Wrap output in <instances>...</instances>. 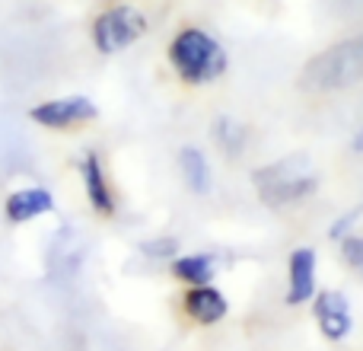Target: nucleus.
Returning <instances> with one entry per match:
<instances>
[{"label": "nucleus", "instance_id": "obj_1", "mask_svg": "<svg viewBox=\"0 0 363 351\" xmlns=\"http://www.w3.org/2000/svg\"><path fill=\"white\" fill-rule=\"evenodd\" d=\"M166 55H169V64L179 74V80L188 83V87H204V83L220 80L226 74V68H230V55L220 45V38H213L201 26L179 29L172 36Z\"/></svg>", "mask_w": 363, "mask_h": 351}, {"label": "nucleus", "instance_id": "obj_2", "mask_svg": "<svg viewBox=\"0 0 363 351\" xmlns=\"http://www.w3.org/2000/svg\"><path fill=\"white\" fill-rule=\"evenodd\" d=\"M252 182H255L258 198L271 207L296 205V201L309 198L319 188V176L313 173V166H309V160L303 153L262 166V170L252 173Z\"/></svg>", "mask_w": 363, "mask_h": 351}, {"label": "nucleus", "instance_id": "obj_3", "mask_svg": "<svg viewBox=\"0 0 363 351\" xmlns=\"http://www.w3.org/2000/svg\"><path fill=\"white\" fill-rule=\"evenodd\" d=\"M360 80H363V36L325 48L303 70V87L319 90V93L354 87Z\"/></svg>", "mask_w": 363, "mask_h": 351}, {"label": "nucleus", "instance_id": "obj_4", "mask_svg": "<svg viewBox=\"0 0 363 351\" xmlns=\"http://www.w3.org/2000/svg\"><path fill=\"white\" fill-rule=\"evenodd\" d=\"M147 32V16L131 4H115L93 19V45L99 55H118Z\"/></svg>", "mask_w": 363, "mask_h": 351}, {"label": "nucleus", "instance_id": "obj_5", "mask_svg": "<svg viewBox=\"0 0 363 351\" xmlns=\"http://www.w3.org/2000/svg\"><path fill=\"white\" fill-rule=\"evenodd\" d=\"M99 115L96 102L89 96H61V99H48V102H38L32 106L29 119L42 128H74L83 125V122H93Z\"/></svg>", "mask_w": 363, "mask_h": 351}, {"label": "nucleus", "instance_id": "obj_6", "mask_svg": "<svg viewBox=\"0 0 363 351\" xmlns=\"http://www.w3.org/2000/svg\"><path fill=\"white\" fill-rule=\"evenodd\" d=\"M313 316L319 323V333L328 342H345L354 329V316H351V303L345 294L338 291H322L313 301Z\"/></svg>", "mask_w": 363, "mask_h": 351}, {"label": "nucleus", "instance_id": "obj_7", "mask_svg": "<svg viewBox=\"0 0 363 351\" xmlns=\"http://www.w3.org/2000/svg\"><path fill=\"white\" fill-rule=\"evenodd\" d=\"M315 297V249L300 246L287 259V303L300 307Z\"/></svg>", "mask_w": 363, "mask_h": 351}, {"label": "nucleus", "instance_id": "obj_8", "mask_svg": "<svg viewBox=\"0 0 363 351\" xmlns=\"http://www.w3.org/2000/svg\"><path fill=\"white\" fill-rule=\"evenodd\" d=\"M182 307H185L188 320H194L198 326H213L230 313V303H226L223 291L213 288V284H194L185 291L182 297Z\"/></svg>", "mask_w": 363, "mask_h": 351}, {"label": "nucleus", "instance_id": "obj_9", "mask_svg": "<svg viewBox=\"0 0 363 351\" xmlns=\"http://www.w3.org/2000/svg\"><path fill=\"white\" fill-rule=\"evenodd\" d=\"M83 170V185H86V198L93 205V211H99L102 217H112L115 214V195H112V185L106 179V170H102V160L99 153L89 151L80 163Z\"/></svg>", "mask_w": 363, "mask_h": 351}, {"label": "nucleus", "instance_id": "obj_10", "mask_svg": "<svg viewBox=\"0 0 363 351\" xmlns=\"http://www.w3.org/2000/svg\"><path fill=\"white\" fill-rule=\"evenodd\" d=\"M4 211L10 224H26L32 217H42V214L55 211V195L48 188H19V192H13L6 198Z\"/></svg>", "mask_w": 363, "mask_h": 351}, {"label": "nucleus", "instance_id": "obj_11", "mask_svg": "<svg viewBox=\"0 0 363 351\" xmlns=\"http://www.w3.org/2000/svg\"><path fill=\"white\" fill-rule=\"evenodd\" d=\"M179 170H182L185 185L191 188L194 195L211 192V163H207L204 151H198V147H182L179 151Z\"/></svg>", "mask_w": 363, "mask_h": 351}, {"label": "nucleus", "instance_id": "obj_12", "mask_svg": "<svg viewBox=\"0 0 363 351\" xmlns=\"http://www.w3.org/2000/svg\"><path fill=\"white\" fill-rule=\"evenodd\" d=\"M172 275L185 281L188 288L194 284H211L213 278V256L211 252H191V256H179L172 262Z\"/></svg>", "mask_w": 363, "mask_h": 351}, {"label": "nucleus", "instance_id": "obj_13", "mask_svg": "<svg viewBox=\"0 0 363 351\" xmlns=\"http://www.w3.org/2000/svg\"><path fill=\"white\" fill-rule=\"evenodd\" d=\"M211 134H213L217 147L226 153V157H239V153L245 151V141H249L245 125L242 122H236V119H230V115H220V119L213 122Z\"/></svg>", "mask_w": 363, "mask_h": 351}, {"label": "nucleus", "instance_id": "obj_14", "mask_svg": "<svg viewBox=\"0 0 363 351\" xmlns=\"http://www.w3.org/2000/svg\"><path fill=\"white\" fill-rule=\"evenodd\" d=\"M341 259L351 271H357L363 278V237H354V233H345L341 237Z\"/></svg>", "mask_w": 363, "mask_h": 351}, {"label": "nucleus", "instance_id": "obj_15", "mask_svg": "<svg viewBox=\"0 0 363 351\" xmlns=\"http://www.w3.org/2000/svg\"><path fill=\"white\" fill-rule=\"evenodd\" d=\"M140 252L150 259H172L179 252V243L172 237H163V239H150V243H140Z\"/></svg>", "mask_w": 363, "mask_h": 351}, {"label": "nucleus", "instance_id": "obj_16", "mask_svg": "<svg viewBox=\"0 0 363 351\" xmlns=\"http://www.w3.org/2000/svg\"><path fill=\"white\" fill-rule=\"evenodd\" d=\"M354 151H360V153H363V128H360L357 138H354Z\"/></svg>", "mask_w": 363, "mask_h": 351}]
</instances>
